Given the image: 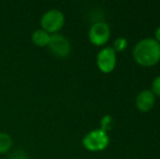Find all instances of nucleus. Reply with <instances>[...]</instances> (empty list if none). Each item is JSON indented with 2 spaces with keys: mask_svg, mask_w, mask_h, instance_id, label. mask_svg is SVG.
<instances>
[{
  "mask_svg": "<svg viewBox=\"0 0 160 159\" xmlns=\"http://www.w3.org/2000/svg\"><path fill=\"white\" fill-rule=\"evenodd\" d=\"M133 58L143 67H152L160 61V44L154 38L142 39L133 49Z\"/></svg>",
  "mask_w": 160,
  "mask_h": 159,
  "instance_id": "nucleus-1",
  "label": "nucleus"
},
{
  "mask_svg": "<svg viewBox=\"0 0 160 159\" xmlns=\"http://www.w3.org/2000/svg\"><path fill=\"white\" fill-rule=\"evenodd\" d=\"M65 17L62 11L58 9H49L40 17V28L48 34H57L64 25Z\"/></svg>",
  "mask_w": 160,
  "mask_h": 159,
  "instance_id": "nucleus-2",
  "label": "nucleus"
},
{
  "mask_svg": "<svg viewBox=\"0 0 160 159\" xmlns=\"http://www.w3.org/2000/svg\"><path fill=\"white\" fill-rule=\"evenodd\" d=\"M82 144L89 152H100L109 145V136L106 131L96 129L88 132L83 137Z\"/></svg>",
  "mask_w": 160,
  "mask_h": 159,
  "instance_id": "nucleus-3",
  "label": "nucleus"
},
{
  "mask_svg": "<svg viewBox=\"0 0 160 159\" xmlns=\"http://www.w3.org/2000/svg\"><path fill=\"white\" fill-rule=\"evenodd\" d=\"M47 48L58 58H67L71 52V44L69 39L59 33L50 35V40Z\"/></svg>",
  "mask_w": 160,
  "mask_h": 159,
  "instance_id": "nucleus-4",
  "label": "nucleus"
},
{
  "mask_svg": "<svg viewBox=\"0 0 160 159\" xmlns=\"http://www.w3.org/2000/svg\"><path fill=\"white\" fill-rule=\"evenodd\" d=\"M117 62L116 50L111 47L101 49L97 55V67L102 73H110L114 70Z\"/></svg>",
  "mask_w": 160,
  "mask_h": 159,
  "instance_id": "nucleus-5",
  "label": "nucleus"
},
{
  "mask_svg": "<svg viewBox=\"0 0 160 159\" xmlns=\"http://www.w3.org/2000/svg\"><path fill=\"white\" fill-rule=\"evenodd\" d=\"M89 42L95 46H103L110 38V28L103 22H96L88 32Z\"/></svg>",
  "mask_w": 160,
  "mask_h": 159,
  "instance_id": "nucleus-6",
  "label": "nucleus"
},
{
  "mask_svg": "<svg viewBox=\"0 0 160 159\" xmlns=\"http://www.w3.org/2000/svg\"><path fill=\"white\" fill-rule=\"evenodd\" d=\"M136 108L142 112H147L155 105V95L152 91L145 89L142 91L136 97Z\"/></svg>",
  "mask_w": 160,
  "mask_h": 159,
  "instance_id": "nucleus-7",
  "label": "nucleus"
},
{
  "mask_svg": "<svg viewBox=\"0 0 160 159\" xmlns=\"http://www.w3.org/2000/svg\"><path fill=\"white\" fill-rule=\"evenodd\" d=\"M31 39L36 47H47L49 44V40H50V34L45 32L42 28H38L33 32Z\"/></svg>",
  "mask_w": 160,
  "mask_h": 159,
  "instance_id": "nucleus-8",
  "label": "nucleus"
},
{
  "mask_svg": "<svg viewBox=\"0 0 160 159\" xmlns=\"http://www.w3.org/2000/svg\"><path fill=\"white\" fill-rule=\"evenodd\" d=\"M13 140L10 134L6 132H0V154H6L11 149Z\"/></svg>",
  "mask_w": 160,
  "mask_h": 159,
  "instance_id": "nucleus-9",
  "label": "nucleus"
},
{
  "mask_svg": "<svg viewBox=\"0 0 160 159\" xmlns=\"http://www.w3.org/2000/svg\"><path fill=\"white\" fill-rule=\"evenodd\" d=\"M152 92L154 93V95H157L160 97V75L159 77H157L156 79L152 81Z\"/></svg>",
  "mask_w": 160,
  "mask_h": 159,
  "instance_id": "nucleus-10",
  "label": "nucleus"
},
{
  "mask_svg": "<svg viewBox=\"0 0 160 159\" xmlns=\"http://www.w3.org/2000/svg\"><path fill=\"white\" fill-rule=\"evenodd\" d=\"M11 159H25V155L22 152H15Z\"/></svg>",
  "mask_w": 160,
  "mask_h": 159,
  "instance_id": "nucleus-11",
  "label": "nucleus"
},
{
  "mask_svg": "<svg viewBox=\"0 0 160 159\" xmlns=\"http://www.w3.org/2000/svg\"><path fill=\"white\" fill-rule=\"evenodd\" d=\"M155 35H156V40L160 44V26L156 30V33H155Z\"/></svg>",
  "mask_w": 160,
  "mask_h": 159,
  "instance_id": "nucleus-12",
  "label": "nucleus"
}]
</instances>
